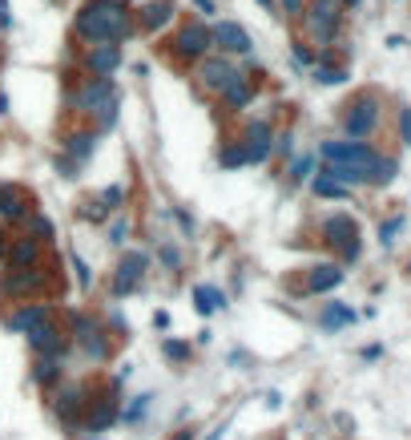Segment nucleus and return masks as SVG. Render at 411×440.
<instances>
[{
  "mask_svg": "<svg viewBox=\"0 0 411 440\" xmlns=\"http://www.w3.org/2000/svg\"><path fill=\"white\" fill-rule=\"evenodd\" d=\"M129 9L125 0H89L85 9L77 13V37H85L89 45H101V41H121L129 37Z\"/></svg>",
  "mask_w": 411,
  "mask_h": 440,
  "instance_id": "1",
  "label": "nucleus"
},
{
  "mask_svg": "<svg viewBox=\"0 0 411 440\" xmlns=\"http://www.w3.org/2000/svg\"><path fill=\"white\" fill-rule=\"evenodd\" d=\"M33 230H37L40 239H53V222H49V218H40V214L33 218Z\"/></svg>",
  "mask_w": 411,
  "mask_h": 440,
  "instance_id": "32",
  "label": "nucleus"
},
{
  "mask_svg": "<svg viewBox=\"0 0 411 440\" xmlns=\"http://www.w3.org/2000/svg\"><path fill=\"white\" fill-rule=\"evenodd\" d=\"M162 352L170 355V360H190V343H177V340H165Z\"/></svg>",
  "mask_w": 411,
  "mask_h": 440,
  "instance_id": "27",
  "label": "nucleus"
},
{
  "mask_svg": "<svg viewBox=\"0 0 411 440\" xmlns=\"http://www.w3.org/2000/svg\"><path fill=\"white\" fill-rule=\"evenodd\" d=\"M347 109H351V114H347V122H343V126H347V134H351V138H367V134L375 129V122H379L375 97H359L355 105H347Z\"/></svg>",
  "mask_w": 411,
  "mask_h": 440,
  "instance_id": "6",
  "label": "nucleus"
},
{
  "mask_svg": "<svg viewBox=\"0 0 411 440\" xmlns=\"http://www.w3.org/2000/svg\"><path fill=\"white\" fill-rule=\"evenodd\" d=\"M307 174H311V158H299V162H295V174H290V178H295V182H302Z\"/></svg>",
  "mask_w": 411,
  "mask_h": 440,
  "instance_id": "33",
  "label": "nucleus"
},
{
  "mask_svg": "<svg viewBox=\"0 0 411 440\" xmlns=\"http://www.w3.org/2000/svg\"><path fill=\"white\" fill-rule=\"evenodd\" d=\"M28 348L33 352H40V355H53V360H61V352H65V336L57 331L53 323H40V327H33L28 331Z\"/></svg>",
  "mask_w": 411,
  "mask_h": 440,
  "instance_id": "10",
  "label": "nucleus"
},
{
  "mask_svg": "<svg viewBox=\"0 0 411 440\" xmlns=\"http://www.w3.org/2000/svg\"><path fill=\"white\" fill-rule=\"evenodd\" d=\"M314 194H319V198H347V186L335 182V178L319 174V178H314Z\"/></svg>",
  "mask_w": 411,
  "mask_h": 440,
  "instance_id": "22",
  "label": "nucleus"
},
{
  "mask_svg": "<svg viewBox=\"0 0 411 440\" xmlns=\"http://www.w3.org/2000/svg\"><path fill=\"white\" fill-rule=\"evenodd\" d=\"M57 376H61L57 360H53V355H40V364H37V372H33V380H37V384H53Z\"/></svg>",
  "mask_w": 411,
  "mask_h": 440,
  "instance_id": "24",
  "label": "nucleus"
},
{
  "mask_svg": "<svg viewBox=\"0 0 411 440\" xmlns=\"http://www.w3.org/2000/svg\"><path fill=\"white\" fill-rule=\"evenodd\" d=\"M125 239H129V218H117L109 227V242H125Z\"/></svg>",
  "mask_w": 411,
  "mask_h": 440,
  "instance_id": "29",
  "label": "nucleus"
},
{
  "mask_svg": "<svg viewBox=\"0 0 411 440\" xmlns=\"http://www.w3.org/2000/svg\"><path fill=\"white\" fill-rule=\"evenodd\" d=\"M61 146H65V154H69V158H77V166H81V162H89V158H93V150H97V134H69Z\"/></svg>",
  "mask_w": 411,
  "mask_h": 440,
  "instance_id": "15",
  "label": "nucleus"
},
{
  "mask_svg": "<svg viewBox=\"0 0 411 440\" xmlns=\"http://www.w3.org/2000/svg\"><path fill=\"white\" fill-rule=\"evenodd\" d=\"M117 65H121V49H117L113 41H101V45H93V49H89V57H85V69H89L93 77H109Z\"/></svg>",
  "mask_w": 411,
  "mask_h": 440,
  "instance_id": "9",
  "label": "nucleus"
},
{
  "mask_svg": "<svg viewBox=\"0 0 411 440\" xmlns=\"http://www.w3.org/2000/svg\"><path fill=\"white\" fill-rule=\"evenodd\" d=\"M25 206H28V202H25V194H21L16 186H9V182L0 186V214H4V218H21Z\"/></svg>",
  "mask_w": 411,
  "mask_h": 440,
  "instance_id": "17",
  "label": "nucleus"
},
{
  "mask_svg": "<svg viewBox=\"0 0 411 440\" xmlns=\"http://www.w3.org/2000/svg\"><path fill=\"white\" fill-rule=\"evenodd\" d=\"M81 214H85V218H93V222H101V218H105V210H101L97 202H89V206H85Z\"/></svg>",
  "mask_w": 411,
  "mask_h": 440,
  "instance_id": "35",
  "label": "nucleus"
},
{
  "mask_svg": "<svg viewBox=\"0 0 411 440\" xmlns=\"http://www.w3.org/2000/svg\"><path fill=\"white\" fill-rule=\"evenodd\" d=\"M339 283H343V271H339L335 263H327V267H314V271H311L307 291H314V295H319V291H335Z\"/></svg>",
  "mask_w": 411,
  "mask_h": 440,
  "instance_id": "16",
  "label": "nucleus"
},
{
  "mask_svg": "<svg viewBox=\"0 0 411 440\" xmlns=\"http://www.w3.org/2000/svg\"><path fill=\"white\" fill-rule=\"evenodd\" d=\"M40 323H49V307H45V303H25V307L9 319V331H33V327H40Z\"/></svg>",
  "mask_w": 411,
  "mask_h": 440,
  "instance_id": "13",
  "label": "nucleus"
},
{
  "mask_svg": "<svg viewBox=\"0 0 411 440\" xmlns=\"http://www.w3.org/2000/svg\"><path fill=\"white\" fill-rule=\"evenodd\" d=\"M4 254H9V235L0 230V263H4Z\"/></svg>",
  "mask_w": 411,
  "mask_h": 440,
  "instance_id": "38",
  "label": "nucleus"
},
{
  "mask_svg": "<svg viewBox=\"0 0 411 440\" xmlns=\"http://www.w3.org/2000/svg\"><path fill=\"white\" fill-rule=\"evenodd\" d=\"M327 242L343 251V259H359V227H355V218L351 214H335V218H327L323 227Z\"/></svg>",
  "mask_w": 411,
  "mask_h": 440,
  "instance_id": "4",
  "label": "nucleus"
},
{
  "mask_svg": "<svg viewBox=\"0 0 411 440\" xmlns=\"http://www.w3.org/2000/svg\"><path fill=\"white\" fill-rule=\"evenodd\" d=\"M339 4H347V9H355V4H359V0H339Z\"/></svg>",
  "mask_w": 411,
  "mask_h": 440,
  "instance_id": "41",
  "label": "nucleus"
},
{
  "mask_svg": "<svg viewBox=\"0 0 411 440\" xmlns=\"http://www.w3.org/2000/svg\"><path fill=\"white\" fill-rule=\"evenodd\" d=\"M174 440H194V432H190V428H182V432H177Z\"/></svg>",
  "mask_w": 411,
  "mask_h": 440,
  "instance_id": "40",
  "label": "nucleus"
},
{
  "mask_svg": "<svg viewBox=\"0 0 411 440\" xmlns=\"http://www.w3.org/2000/svg\"><path fill=\"white\" fill-rule=\"evenodd\" d=\"M339 21H343V4L339 0H311V13H307V28L319 45L335 41L339 33Z\"/></svg>",
  "mask_w": 411,
  "mask_h": 440,
  "instance_id": "3",
  "label": "nucleus"
},
{
  "mask_svg": "<svg viewBox=\"0 0 411 440\" xmlns=\"http://www.w3.org/2000/svg\"><path fill=\"white\" fill-rule=\"evenodd\" d=\"M214 45V33L206 25H186L182 33H177V41H174V49L182 53V57H206V49Z\"/></svg>",
  "mask_w": 411,
  "mask_h": 440,
  "instance_id": "8",
  "label": "nucleus"
},
{
  "mask_svg": "<svg viewBox=\"0 0 411 440\" xmlns=\"http://www.w3.org/2000/svg\"><path fill=\"white\" fill-rule=\"evenodd\" d=\"M214 45H222V53H250V33L238 21H222L214 28Z\"/></svg>",
  "mask_w": 411,
  "mask_h": 440,
  "instance_id": "12",
  "label": "nucleus"
},
{
  "mask_svg": "<svg viewBox=\"0 0 411 440\" xmlns=\"http://www.w3.org/2000/svg\"><path fill=\"white\" fill-rule=\"evenodd\" d=\"M258 4H262V9H274V0H258Z\"/></svg>",
  "mask_w": 411,
  "mask_h": 440,
  "instance_id": "42",
  "label": "nucleus"
},
{
  "mask_svg": "<svg viewBox=\"0 0 411 440\" xmlns=\"http://www.w3.org/2000/svg\"><path fill=\"white\" fill-rule=\"evenodd\" d=\"M77 114H97L101 117V129H113L117 126V85H113L109 77H93L81 93L69 97Z\"/></svg>",
  "mask_w": 411,
  "mask_h": 440,
  "instance_id": "2",
  "label": "nucleus"
},
{
  "mask_svg": "<svg viewBox=\"0 0 411 440\" xmlns=\"http://www.w3.org/2000/svg\"><path fill=\"white\" fill-rule=\"evenodd\" d=\"M319 323L327 327V331H335V327H347V323H355V311L351 307H343V303H331L323 315H319Z\"/></svg>",
  "mask_w": 411,
  "mask_h": 440,
  "instance_id": "20",
  "label": "nucleus"
},
{
  "mask_svg": "<svg viewBox=\"0 0 411 440\" xmlns=\"http://www.w3.org/2000/svg\"><path fill=\"white\" fill-rule=\"evenodd\" d=\"M278 4H283V13H287V16H299L302 13V0H278Z\"/></svg>",
  "mask_w": 411,
  "mask_h": 440,
  "instance_id": "34",
  "label": "nucleus"
},
{
  "mask_svg": "<svg viewBox=\"0 0 411 440\" xmlns=\"http://www.w3.org/2000/svg\"><path fill=\"white\" fill-rule=\"evenodd\" d=\"M37 242H33V239H21V242H16V247H13V254H9V259H13V267H16V271H28V267H33V263H37Z\"/></svg>",
  "mask_w": 411,
  "mask_h": 440,
  "instance_id": "21",
  "label": "nucleus"
},
{
  "mask_svg": "<svg viewBox=\"0 0 411 440\" xmlns=\"http://www.w3.org/2000/svg\"><path fill=\"white\" fill-rule=\"evenodd\" d=\"M218 162H222V170H238V166H246V150L242 146H226L218 154Z\"/></svg>",
  "mask_w": 411,
  "mask_h": 440,
  "instance_id": "25",
  "label": "nucleus"
},
{
  "mask_svg": "<svg viewBox=\"0 0 411 440\" xmlns=\"http://www.w3.org/2000/svg\"><path fill=\"white\" fill-rule=\"evenodd\" d=\"M0 25H9V4L0 0Z\"/></svg>",
  "mask_w": 411,
  "mask_h": 440,
  "instance_id": "39",
  "label": "nucleus"
},
{
  "mask_svg": "<svg viewBox=\"0 0 411 440\" xmlns=\"http://www.w3.org/2000/svg\"><path fill=\"white\" fill-rule=\"evenodd\" d=\"M194 299H198V311L202 315H210V311H218V307H226V295L218 287H210V283L194 287Z\"/></svg>",
  "mask_w": 411,
  "mask_h": 440,
  "instance_id": "19",
  "label": "nucleus"
},
{
  "mask_svg": "<svg viewBox=\"0 0 411 440\" xmlns=\"http://www.w3.org/2000/svg\"><path fill=\"white\" fill-rule=\"evenodd\" d=\"M399 230H403V218H391V222H387V227L379 230V239H383V242H391V239L399 235Z\"/></svg>",
  "mask_w": 411,
  "mask_h": 440,
  "instance_id": "31",
  "label": "nucleus"
},
{
  "mask_svg": "<svg viewBox=\"0 0 411 440\" xmlns=\"http://www.w3.org/2000/svg\"><path fill=\"white\" fill-rule=\"evenodd\" d=\"M158 259H162L165 267H174V271H177V267H182V254H177L174 247H162V251H158Z\"/></svg>",
  "mask_w": 411,
  "mask_h": 440,
  "instance_id": "30",
  "label": "nucleus"
},
{
  "mask_svg": "<svg viewBox=\"0 0 411 440\" xmlns=\"http://www.w3.org/2000/svg\"><path fill=\"white\" fill-rule=\"evenodd\" d=\"M222 101L230 105V109H242V105L250 101V81H246V77L238 73L234 81H230V85L222 89Z\"/></svg>",
  "mask_w": 411,
  "mask_h": 440,
  "instance_id": "18",
  "label": "nucleus"
},
{
  "mask_svg": "<svg viewBox=\"0 0 411 440\" xmlns=\"http://www.w3.org/2000/svg\"><path fill=\"white\" fill-rule=\"evenodd\" d=\"M113 420H117V408H113V404L105 400V404L97 408V416H89V424H85V428H89V432H105V428H109Z\"/></svg>",
  "mask_w": 411,
  "mask_h": 440,
  "instance_id": "23",
  "label": "nucleus"
},
{
  "mask_svg": "<svg viewBox=\"0 0 411 440\" xmlns=\"http://www.w3.org/2000/svg\"><path fill=\"white\" fill-rule=\"evenodd\" d=\"M198 77H202V85L206 89H218V93H222V89L238 77V69L230 61H222V57H210V61H202Z\"/></svg>",
  "mask_w": 411,
  "mask_h": 440,
  "instance_id": "11",
  "label": "nucleus"
},
{
  "mask_svg": "<svg viewBox=\"0 0 411 440\" xmlns=\"http://www.w3.org/2000/svg\"><path fill=\"white\" fill-rule=\"evenodd\" d=\"M150 267V254L146 251H129L121 259V267H117V279H113V295H129V291L137 287V279H141V271Z\"/></svg>",
  "mask_w": 411,
  "mask_h": 440,
  "instance_id": "5",
  "label": "nucleus"
},
{
  "mask_svg": "<svg viewBox=\"0 0 411 440\" xmlns=\"http://www.w3.org/2000/svg\"><path fill=\"white\" fill-rule=\"evenodd\" d=\"M343 69H314V81H323V85H339V81H343Z\"/></svg>",
  "mask_w": 411,
  "mask_h": 440,
  "instance_id": "28",
  "label": "nucleus"
},
{
  "mask_svg": "<svg viewBox=\"0 0 411 440\" xmlns=\"http://www.w3.org/2000/svg\"><path fill=\"white\" fill-rule=\"evenodd\" d=\"M170 21H174V0H153V4L141 9V28H146V33H158V28H165Z\"/></svg>",
  "mask_w": 411,
  "mask_h": 440,
  "instance_id": "14",
  "label": "nucleus"
},
{
  "mask_svg": "<svg viewBox=\"0 0 411 440\" xmlns=\"http://www.w3.org/2000/svg\"><path fill=\"white\" fill-rule=\"evenodd\" d=\"M89 440H93V436H89Z\"/></svg>",
  "mask_w": 411,
  "mask_h": 440,
  "instance_id": "43",
  "label": "nucleus"
},
{
  "mask_svg": "<svg viewBox=\"0 0 411 440\" xmlns=\"http://www.w3.org/2000/svg\"><path fill=\"white\" fill-rule=\"evenodd\" d=\"M121 198H125V190H121V186H109V190H105V202H109V206H117Z\"/></svg>",
  "mask_w": 411,
  "mask_h": 440,
  "instance_id": "36",
  "label": "nucleus"
},
{
  "mask_svg": "<svg viewBox=\"0 0 411 440\" xmlns=\"http://www.w3.org/2000/svg\"><path fill=\"white\" fill-rule=\"evenodd\" d=\"M242 150H246V166L266 162V158H270V150H274V134H270V126H266V122H254V126L246 129V141H242Z\"/></svg>",
  "mask_w": 411,
  "mask_h": 440,
  "instance_id": "7",
  "label": "nucleus"
},
{
  "mask_svg": "<svg viewBox=\"0 0 411 440\" xmlns=\"http://www.w3.org/2000/svg\"><path fill=\"white\" fill-rule=\"evenodd\" d=\"M146 408H150V396H137V400L129 404L125 412H117V420H125V424H133V420H141V412H146Z\"/></svg>",
  "mask_w": 411,
  "mask_h": 440,
  "instance_id": "26",
  "label": "nucleus"
},
{
  "mask_svg": "<svg viewBox=\"0 0 411 440\" xmlns=\"http://www.w3.org/2000/svg\"><path fill=\"white\" fill-rule=\"evenodd\" d=\"M403 141L411 146V109H403Z\"/></svg>",
  "mask_w": 411,
  "mask_h": 440,
  "instance_id": "37",
  "label": "nucleus"
}]
</instances>
